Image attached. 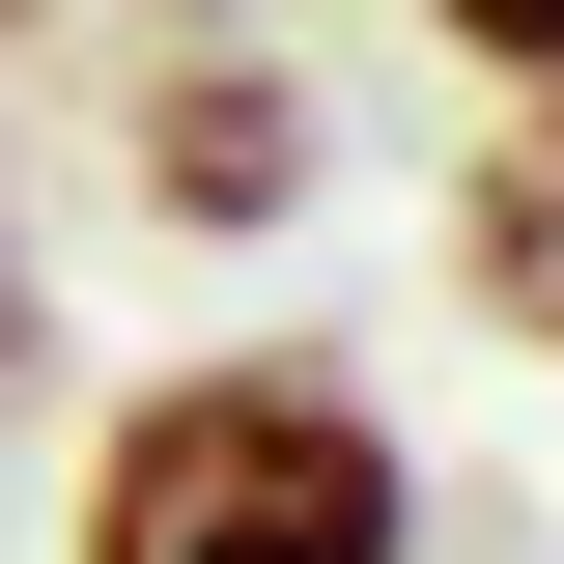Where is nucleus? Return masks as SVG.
Listing matches in <instances>:
<instances>
[{
	"instance_id": "nucleus-3",
	"label": "nucleus",
	"mask_w": 564,
	"mask_h": 564,
	"mask_svg": "<svg viewBox=\"0 0 564 564\" xmlns=\"http://www.w3.org/2000/svg\"><path fill=\"white\" fill-rule=\"evenodd\" d=\"M452 282H480L508 339H536V367H564V85H536V113H508V141H480V170H452Z\"/></svg>"
},
{
	"instance_id": "nucleus-6",
	"label": "nucleus",
	"mask_w": 564,
	"mask_h": 564,
	"mask_svg": "<svg viewBox=\"0 0 564 564\" xmlns=\"http://www.w3.org/2000/svg\"><path fill=\"white\" fill-rule=\"evenodd\" d=\"M0 29H57V0H0Z\"/></svg>"
},
{
	"instance_id": "nucleus-5",
	"label": "nucleus",
	"mask_w": 564,
	"mask_h": 564,
	"mask_svg": "<svg viewBox=\"0 0 564 564\" xmlns=\"http://www.w3.org/2000/svg\"><path fill=\"white\" fill-rule=\"evenodd\" d=\"M0 395H29V226H0Z\"/></svg>"
},
{
	"instance_id": "nucleus-2",
	"label": "nucleus",
	"mask_w": 564,
	"mask_h": 564,
	"mask_svg": "<svg viewBox=\"0 0 564 564\" xmlns=\"http://www.w3.org/2000/svg\"><path fill=\"white\" fill-rule=\"evenodd\" d=\"M141 198H170V226H282V198H311V57L198 29V57L141 85Z\"/></svg>"
},
{
	"instance_id": "nucleus-1",
	"label": "nucleus",
	"mask_w": 564,
	"mask_h": 564,
	"mask_svg": "<svg viewBox=\"0 0 564 564\" xmlns=\"http://www.w3.org/2000/svg\"><path fill=\"white\" fill-rule=\"evenodd\" d=\"M85 564H423V452H395L367 367L198 339L85 423Z\"/></svg>"
},
{
	"instance_id": "nucleus-4",
	"label": "nucleus",
	"mask_w": 564,
	"mask_h": 564,
	"mask_svg": "<svg viewBox=\"0 0 564 564\" xmlns=\"http://www.w3.org/2000/svg\"><path fill=\"white\" fill-rule=\"evenodd\" d=\"M423 29H452V57H480L508 113H536V85H564V0H423Z\"/></svg>"
}]
</instances>
